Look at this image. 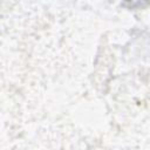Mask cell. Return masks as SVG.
I'll use <instances>...</instances> for the list:
<instances>
[]
</instances>
